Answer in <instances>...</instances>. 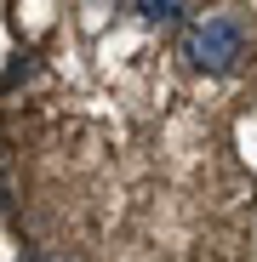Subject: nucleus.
<instances>
[{"label": "nucleus", "instance_id": "f03ea898", "mask_svg": "<svg viewBox=\"0 0 257 262\" xmlns=\"http://www.w3.org/2000/svg\"><path fill=\"white\" fill-rule=\"evenodd\" d=\"M183 12H189V0H137V17L154 23V29H171Z\"/></svg>", "mask_w": 257, "mask_h": 262}, {"label": "nucleus", "instance_id": "7ed1b4c3", "mask_svg": "<svg viewBox=\"0 0 257 262\" xmlns=\"http://www.w3.org/2000/svg\"><path fill=\"white\" fill-rule=\"evenodd\" d=\"M46 262H69V256H46Z\"/></svg>", "mask_w": 257, "mask_h": 262}, {"label": "nucleus", "instance_id": "f257e3e1", "mask_svg": "<svg viewBox=\"0 0 257 262\" xmlns=\"http://www.w3.org/2000/svg\"><path fill=\"white\" fill-rule=\"evenodd\" d=\"M246 52H251V23L234 6H218V12L194 17L189 34H183V57L200 74H229V69L246 63Z\"/></svg>", "mask_w": 257, "mask_h": 262}]
</instances>
